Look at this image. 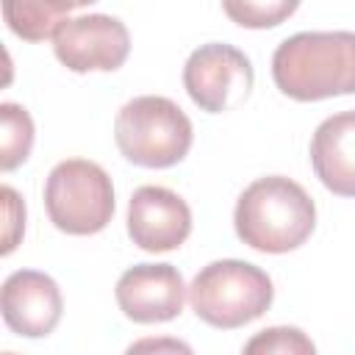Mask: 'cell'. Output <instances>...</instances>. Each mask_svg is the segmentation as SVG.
<instances>
[{
    "label": "cell",
    "instance_id": "cell-11",
    "mask_svg": "<svg viewBox=\"0 0 355 355\" xmlns=\"http://www.w3.org/2000/svg\"><path fill=\"white\" fill-rule=\"evenodd\" d=\"M316 178L338 197H355V111L327 116L311 139Z\"/></svg>",
    "mask_w": 355,
    "mask_h": 355
},
{
    "label": "cell",
    "instance_id": "cell-5",
    "mask_svg": "<svg viewBox=\"0 0 355 355\" xmlns=\"http://www.w3.org/2000/svg\"><path fill=\"white\" fill-rule=\"evenodd\" d=\"M44 208L50 222L69 236L100 233L114 216V186L108 172L86 158L55 164L44 183Z\"/></svg>",
    "mask_w": 355,
    "mask_h": 355
},
{
    "label": "cell",
    "instance_id": "cell-8",
    "mask_svg": "<svg viewBox=\"0 0 355 355\" xmlns=\"http://www.w3.org/2000/svg\"><path fill=\"white\" fill-rule=\"evenodd\" d=\"M128 233L147 252H169L189 239L191 211L172 189L141 186L128 202Z\"/></svg>",
    "mask_w": 355,
    "mask_h": 355
},
{
    "label": "cell",
    "instance_id": "cell-1",
    "mask_svg": "<svg viewBox=\"0 0 355 355\" xmlns=\"http://www.w3.org/2000/svg\"><path fill=\"white\" fill-rule=\"evenodd\" d=\"M275 86L300 103L355 94V33L305 31L277 44L272 55Z\"/></svg>",
    "mask_w": 355,
    "mask_h": 355
},
{
    "label": "cell",
    "instance_id": "cell-7",
    "mask_svg": "<svg viewBox=\"0 0 355 355\" xmlns=\"http://www.w3.org/2000/svg\"><path fill=\"white\" fill-rule=\"evenodd\" d=\"M55 58L72 72H111L119 69L130 53V33L125 22L108 14H86L64 19L53 33Z\"/></svg>",
    "mask_w": 355,
    "mask_h": 355
},
{
    "label": "cell",
    "instance_id": "cell-2",
    "mask_svg": "<svg viewBox=\"0 0 355 355\" xmlns=\"http://www.w3.org/2000/svg\"><path fill=\"white\" fill-rule=\"evenodd\" d=\"M233 222L247 247L277 255L308 241L316 225V205L291 178L269 175L241 191Z\"/></svg>",
    "mask_w": 355,
    "mask_h": 355
},
{
    "label": "cell",
    "instance_id": "cell-9",
    "mask_svg": "<svg viewBox=\"0 0 355 355\" xmlns=\"http://www.w3.org/2000/svg\"><path fill=\"white\" fill-rule=\"evenodd\" d=\"M186 283L172 263H139L116 280L122 313L139 324L169 322L183 311Z\"/></svg>",
    "mask_w": 355,
    "mask_h": 355
},
{
    "label": "cell",
    "instance_id": "cell-15",
    "mask_svg": "<svg viewBox=\"0 0 355 355\" xmlns=\"http://www.w3.org/2000/svg\"><path fill=\"white\" fill-rule=\"evenodd\" d=\"M313 341L297 327H269L244 344V352H313Z\"/></svg>",
    "mask_w": 355,
    "mask_h": 355
},
{
    "label": "cell",
    "instance_id": "cell-13",
    "mask_svg": "<svg viewBox=\"0 0 355 355\" xmlns=\"http://www.w3.org/2000/svg\"><path fill=\"white\" fill-rule=\"evenodd\" d=\"M0 122H3V153H0V166L11 172L19 166L33 147V119L31 114L17 105V103H3L0 105Z\"/></svg>",
    "mask_w": 355,
    "mask_h": 355
},
{
    "label": "cell",
    "instance_id": "cell-10",
    "mask_svg": "<svg viewBox=\"0 0 355 355\" xmlns=\"http://www.w3.org/2000/svg\"><path fill=\"white\" fill-rule=\"evenodd\" d=\"M0 305L6 324L25 338L50 336L61 322V311H64L58 283L36 269H19L8 275L3 283Z\"/></svg>",
    "mask_w": 355,
    "mask_h": 355
},
{
    "label": "cell",
    "instance_id": "cell-12",
    "mask_svg": "<svg viewBox=\"0 0 355 355\" xmlns=\"http://www.w3.org/2000/svg\"><path fill=\"white\" fill-rule=\"evenodd\" d=\"M89 3L94 0H3V19L19 39L44 42L72 8H83Z\"/></svg>",
    "mask_w": 355,
    "mask_h": 355
},
{
    "label": "cell",
    "instance_id": "cell-6",
    "mask_svg": "<svg viewBox=\"0 0 355 355\" xmlns=\"http://www.w3.org/2000/svg\"><path fill=\"white\" fill-rule=\"evenodd\" d=\"M250 58L225 42H211L197 47L183 67V86L194 105L208 114H222L247 100L252 89Z\"/></svg>",
    "mask_w": 355,
    "mask_h": 355
},
{
    "label": "cell",
    "instance_id": "cell-3",
    "mask_svg": "<svg viewBox=\"0 0 355 355\" xmlns=\"http://www.w3.org/2000/svg\"><path fill=\"white\" fill-rule=\"evenodd\" d=\"M191 119L178 103L158 94H141L128 100L114 122V139L119 153L147 169L175 166L191 147Z\"/></svg>",
    "mask_w": 355,
    "mask_h": 355
},
{
    "label": "cell",
    "instance_id": "cell-16",
    "mask_svg": "<svg viewBox=\"0 0 355 355\" xmlns=\"http://www.w3.org/2000/svg\"><path fill=\"white\" fill-rule=\"evenodd\" d=\"M3 211H6V230H3V255H8L14 247H17V241H19V236H22V230H25V205H22V200H19V194L11 189V186H3Z\"/></svg>",
    "mask_w": 355,
    "mask_h": 355
},
{
    "label": "cell",
    "instance_id": "cell-14",
    "mask_svg": "<svg viewBox=\"0 0 355 355\" xmlns=\"http://www.w3.org/2000/svg\"><path fill=\"white\" fill-rule=\"evenodd\" d=\"M300 0H222L225 14L241 28H275L297 11Z\"/></svg>",
    "mask_w": 355,
    "mask_h": 355
},
{
    "label": "cell",
    "instance_id": "cell-4",
    "mask_svg": "<svg viewBox=\"0 0 355 355\" xmlns=\"http://www.w3.org/2000/svg\"><path fill=\"white\" fill-rule=\"evenodd\" d=\"M275 297L269 275L247 261H214L197 272L189 286L191 311L211 327L233 330L263 311H269Z\"/></svg>",
    "mask_w": 355,
    "mask_h": 355
}]
</instances>
